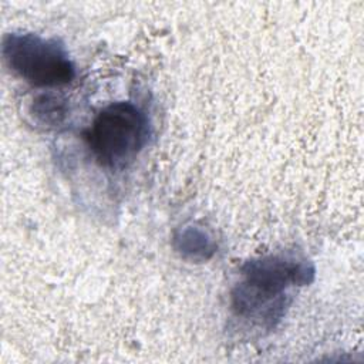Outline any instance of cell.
<instances>
[{
	"label": "cell",
	"instance_id": "cell-2",
	"mask_svg": "<svg viewBox=\"0 0 364 364\" xmlns=\"http://www.w3.org/2000/svg\"><path fill=\"white\" fill-rule=\"evenodd\" d=\"M148 119L129 101L112 102L94 118L84 138L94 158L108 169H124L148 141Z\"/></svg>",
	"mask_w": 364,
	"mask_h": 364
},
{
	"label": "cell",
	"instance_id": "cell-5",
	"mask_svg": "<svg viewBox=\"0 0 364 364\" xmlns=\"http://www.w3.org/2000/svg\"><path fill=\"white\" fill-rule=\"evenodd\" d=\"M30 112L38 124L44 127H58L68 114L67 100L54 92L38 94L31 102Z\"/></svg>",
	"mask_w": 364,
	"mask_h": 364
},
{
	"label": "cell",
	"instance_id": "cell-4",
	"mask_svg": "<svg viewBox=\"0 0 364 364\" xmlns=\"http://www.w3.org/2000/svg\"><path fill=\"white\" fill-rule=\"evenodd\" d=\"M175 250L186 260L205 262L216 252L215 239L202 228L185 226L173 236Z\"/></svg>",
	"mask_w": 364,
	"mask_h": 364
},
{
	"label": "cell",
	"instance_id": "cell-1",
	"mask_svg": "<svg viewBox=\"0 0 364 364\" xmlns=\"http://www.w3.org/2000/svg\"><path fill=\"white\" fill-rule=\"evenodd\" d=\"M232 290L230 309L237 318L272 328L289 304V289L314 279L313 264L294 255H267L246 262Z\"/></svg>",
	"mask_w": 364,
	"mask_h": 364
},
{
	"label": "cell",
	"instance_id": "cell-3",
	"mask_svg": "<svg viewBox=\"0 0 364 364\" xmlns=\"http://www.w3.org/2000/svg\"><path fill=\"white\" fill-rule=\"evenodd\" d=\"M1 54L7 67L34 87H60L73 81L75 67L61 41L33 33H9Z\"/></svg>",
	"mask_w": 364,
	"mask_h": 364
}]
</instances>
